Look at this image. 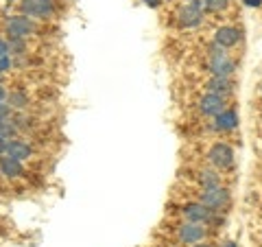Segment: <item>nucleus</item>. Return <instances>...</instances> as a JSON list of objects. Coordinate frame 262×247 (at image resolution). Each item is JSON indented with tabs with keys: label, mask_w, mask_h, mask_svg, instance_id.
<instances>
[{
	"label": "nucleus",
	"mask_w": 262,
	"mask_h": 247,
	"mask_svg": "<svg viewBox=\"0 0 262 247\" xmlns=\"http://www.w3.org/2000/svg\"><path fill=\"white\" fill-rule=\"evenodd\" d=\"M201 22H203V11L194 9V7L188 5V3L179 7V11H177V24L182 29H196Z\"/></svg>",
	"instance_id": "obj_11"
},
{
	"label": "nucleus",
	"mask_w": 262,
	"mask_h": 247,
	"mask_svg": "<svg viewBox=\"0 0 262 247\" xmlns=\"http://www.w3.org/2000/svg\"><path fill=\"white\" fill-rule=\"evenodd\" d=\"M24 51H27L24 39H9V55H22Z\"/></svg>",
	"instance_id": "obj_19"
},
{
	"label": "nucleus",
	"mask_w": 262,
	"mask_h": 247,
	"mask_svg": "<svg viewBox=\"0 0 262 247\" xmlns=\"http://www.w3.org/2000/svg\"><path fill=\"white\" fill-rule=\"evenodd\" d=\"M7 3H13V0H7Z\"/></svg>",
	"instance_id": "obj_29"
},
{
	"label": "nucleus",
	"mask_w": 262,
	"mask_h": 247,
	"mask_svg": "<svg viewBox=\"0 0 262 247\" xmlns=\"http://www.w3.org/2000/svg\"><path fill=\"white\" fill-rule=\"evenodd\" d=\"M9 68H11V57H9V55L0 57V75H3V72H7Z\"/></svg>",
	"instance_id": "obj_22"
},
{
	"label": "nucleus",
	"mask_w": 262,
	"mask_h": 247,
	"mask_svg": "<svg viewBox=\"0 0 262 247\" xmlns=\"http://www.w3.org/2000/svg\"><path fill=\"white\" fill-rule=\"evenodd\" d=\"M11 114H13V108L7 101H0V122L3 120H11Z\"/></svg>",
	"instance_id": "obj_20"
},
{
	"label": "nucleus",
	"mask_w": 262,
	"mask_h": 247,
	"mask_svg": "<svg viewBox=\"0 0 262 247\" xmlns=\"http://www.w3.org/2000/svg\"><path fill=\"white\" fill-rule=\"evenodd\" d=\"M229 199H232V193H229V188L225 186H216V188H203L199 193V201L206 203L210 210H225L229 205Z\"/></svg>",
	"instance_id": "obj_4"
},
{
	"label": "nucleus",
	"mask_w": 262,
	"mask_h": 247,
	"mask_svg": "<svg viewBox=\"0 0 262 247\" xmlns=\"http://www.w3.org/2000/svg\"><path fill=\"white\" fill-rule=\"evenodd\" d=\"M192 247H214V243H210V241H201V243H194Z\"/></svg>",
	"instance_id": "obj_25"
},
{
	"label": "nucleus",
	"mask_w": 262,
	"mask_h": 247,
	"mask_svg": "<svg viewBox=\"0 0 262 247\" xmlns=\"http://www.w3.org/2000/svg\"><path fill=\"white\" fill-rule=\"evenodd\" d=\"M234 79L232 77H210L206 84V92L221 94V96H232L234 94Z\"/></svg>",
	"instance_id": "obj_12"
},
{
	"label": "nucleus",
	"mask_w": 262,
	"mask_h": 247,
	"mask_svg": "<svg viewBox=\"0 0 262 247\" xmlns=\"http://www.w3.org/2000/svg\"><path fill=\"white\" fill-rule=\"evenodd\" d=\"M208 70L212 77H234L236 61L227 55L225 48L212 44L208 51Z\"/></svg>",
	"instance_id": "obj_1"
},
{
	"label": "nucleus",
	"mask_w": 262,
	"mask_h": 247,
	"mask_svg": "<svg viewBox=\"0 0 262 247\" xmlns=\"http://www.w3.org/2000/svg\"><path fill=\"white\" fill-rule=\"evenodd\" d=\"M27 101H29V98H27V94H24V92H11L9 101H7V103H9L11 108H15V110H22V108H27Z\"/></svg>",
	"instance_id": "obj_17"
},
{
	"label": "nucleus",
	"mask_w": 262,
	"mask_h": 247,
	"mask_svg": "<svg viewBox=\"0 0 262 247\" xmlns=\"http://www.w3.org/2000/svg\"><path fill=\"white\" fill-rule=\"evenodd\" d=\"M221 247H238V243H236V241H225Z\"/></svg>",
	"instance_id": "obj_28"
},
{
	"label": "nucleus",
	"mask_w": 262,
	"mask_h": 247,
	"mask_svg": "<svg viewBox=\"0 0 262 247\" xmlns=\"http://www.w3.org/2000/svg\"><path fill=\"white\" fill-rule=\"evenodd\" d=\"M0 138H5V140L18 138V127H15L11 120H3L0 122Z\"/></svg>",
	"instance_id": "obj_16"
},
{
	"label": "nucleus",
	"mask_w": 262,
	"mask_h": 247,
	"mask_svg": "<svg viewBox=\"0 0 262 247\" xmlns=\"http://www.w3.org/2000/svg\"><path fill=\"white\" fill-rule=\"evenodd\" d=\"M196 110H199L203 116L214 118V116H219V114L223 112V110H227V98L221 96V94L206 92V94L199 98V103H196Z\"/></svg>",
	"instance_id": "obj_8"
},
{
	"label": "nucleus",
	"mask_w": 262,
	"mask_h": 247,
	"mask_svg": "<svg viewBox=\"0 0 262 247\" xmlns=\"http://www.w3.org/2000/svg\"><path fill=\"white\" fill-rule=\"evenodd\" d=\"M5 98H7V88L0 84V101H5Z\"/></svg>",
	"instance_id": "obj_27"
},
{
	"label": "nucleus",
	"mask_w": 262,
	"mask_h": 247,
	"mask_svg": "<svg viewBox=\"0 0 262 247\" xmlns=\"http://www.w3.org/2000/svg\"><path fill=\"white\" fill-rule=\"evenodd\" d=\"M229 5H232V0H208V11L210 13H223Z\"/></svg>",
	"instance_id": "obj_18"
},
{
	"label": "nucleus",
	"mask_w": 262,
	"mask_h": 247,
	"mask_svg": "<svg viewBox=\"0 0 262 247\" xmlns=\"http://www.w3.org/2000/svg\"><path fill=\"white\" fill-rule=\"evenodd\" d=\"M245 7H253V9H258V7H262V0H243Z\"/></svg>",
	"instance_id": "obj_23"
},
{
	"label": "nucleus",
	"mask_w": 262,
	"mask_h": 247,
	"mask_svg": "<svg viewBox=\"0 0 262 247\" xmlns=\"http://www.w3.org/2000/svg\"><path fill=\"white\" fill-rule=\"evenodd\" d=\"M142 3H144V5H149V7H158L162 0H142Z\"/></svg>",
	"instance_id": "obj_26"
},
{
	"label": "nucleus",
	"mask_w": 262,
	"mask_h": 247,
	"mask_svg": "<svg viewBox=\"0 0 262 247\" xmlns=\"http://www.w3.org/2000/svg\"><path fill=\"white\" fill-rule=\"evenodd\" d=\"M238 127V112L227 108L219 114V116L212 118V129L219 131V134H229V131H234Z\"/></svg>",
	"instance_id": "obj_10"
},
{
	"label": "nucleus",
	"mask_w": 262,
	"mask_h": 247,
	"mask_svg": "<svg viewBox=\"0 0 262 247\" xmlns=\"http://www.w3.org/2000/svg\"><path fill=\"white\" fill-rule=\"evenodd\" d=\"M186 3L192 5L194 9H199V11H203V13L208 11V0H186Z\"/></svg>",
	"instance_id": "obj_21"
},
{
	"label": "nucleus",
	"mask_w": 262,
	"mask_h": 247,
	"mask_svg": "<svg viewBox=\"0 0 262 247\" xmlns=\"http://www.w3.org/2000/svg\"><path fill=\"white\" fill-rule=\"evenodd\" d=\"M0 173L9 179H15V177H22L24 173V167H22V160L18 158H11V155L3 153L0 155Z\"/></svg>",
	"instance_id": "obj_14"
},
{
	"label": "nucleus",
	"mask_w": 262,
	"mask_h": 247,
	"mask_svg": "<svg viewBox=\"0 0 262 247\" xmlns=\"http://www.w3.org/2000/svg\"><path fill=\"white\" fill-rule=\"evenodd\" d=\"M182 217L186 221H190V223H203V225H208L214 221V210H210L206 203H201V201H190V203H186L184 208H182Z\"/></svg>",
	"instance_id": "obj_6"
},
{
	"label": "nucleus",
	"mask_w": 262,
	"mask_h": 247,
	"mask_svg": "<svg viewBox=\"0 0 262 247\" xmlns=\"http://www.w3.org/2000/svg\"><path fill=\"white\" fill-rule=\"evenodd\" d=\"M35 29H37L35 20L29 18V15H24V13L11 15V18H7V22H5V31L11 39H27L29 35L35 33Z\"/></svg>",
	"instance_id": "obj_2"
},
{
	"label": "nucleus",
	"mask_w": 262,
	"mask_h": 247,
	"mask_svg": "<svg viewBox=\"0 0 262 247\" xmlns=\"http://www.w3.org/2000/svg\"><path fill=\"white\" fill-rule=\"evenodd\" d=\"M5 55H9V44L5 39H0V57H5Z\"/></svg>",
	"instance_id": "obj_24"
},
{
	"label": "nucleus",
	"mask_w": 262,
	"mask_h": 247,
	"mask_svg": "<svg viewBox=\"0 0 262 247\" xmlns=\"http://www.w3.org/2000/svg\"><path fill=\"white\" fill-rule=\"evenodd\" d=\"M5 153L11 155V158H18V160H29L33 155V147L22 138H11V140H7Z\"/></svg>",
	"instance_id": "obj_13"
},
{
	"label": "nucleus",
	"mask_w": 262,
	"mask_h": 247,
	"mask_svg": "<svg viewBox=\"0 0 262 247\" xmlns=\"http://www.w3.org/2000/svg\"><path fill=\"white\" fill-rule=\"evenodd\" d=\"M206 236H208V225H203V223H190V221H186V223L177 228V241L184 245L201 243V241H206Z\"/></svg>",
	"instance_id": "obj_7"
},
{
	"label": "nucleus",
	"mask_w": 262,
	"mask_h": 247,
	"mask_svg": "<svg viewBox=\"0 0 262 247\" xmlns=\"http://www.w3.org/2000/svg\"><path fill=\"white\" fill-rule=\"evenodd\" d=\"M221 171H216V169H203V171H199V186L201 188H216V186H223L221 184V175H219Z\"/></svg>",
	"instance_id": "obj_15"
},
{
	"label": "nucleus",
	"mask_w": 262,
	"mask_h": 247,
	"mask_svg": "<svg viewBox=\"0 0 262 247\" xmlns=\"http://www.w3.org/2000/svg\"><path fill=\"white\" fill-rule=\"evenodd\" d=\"M20 11L33 20H46L55 13V0H20Z\"/></svg>",
	"instance_id": "obj_5"
},
{
	"label": "nucleus",
	"mask_w": 262,
	"mask_h": 247,
	"mask_svg": "<svg viewBox=\"0 0 262 247\" xmlns=\"http://www.w3.org/2000/svg\"><path fill=\"white\" fill-rule=\"evenodd\" d=\"M208 162H210L212 169L227 171V169L234 167L236 153H234V149L227 142H214V145L210 147V151H208Z\"/></svg>",
	"instance_id": "obj_3"
},
{
	"label": "nucleus",
	"mask_w": 262,
	"mask_h": 247,
	"mask_svg": "<svg viewBox=\"0 0 262 247\" xmlns=\"http://www.w3.org/2000/svg\"><path fill=\"white\" fill-rule=\"evenodd\" d=\"M238 42H241V31L236 27H232V24H223V27H219L214 31V35H212V44L225 48V51L234 48Z\"/></svg>",
	"instance_id": "obj_9"
},
{
	"label": "nucleus",
	"mask_w": 262,
	"mask_h": 247,
	"mask_svg": "<svg viewBox=\"0 0 262 247\" xmlns=\"http://www.w3.org/2000/svg\"><path fill=\"white\" fill-rule=\"evenodd\" d=\"M260 92H262V88H260Z\"/></svg>",
	"instance_id": "obj_30"
}]
</instances>
